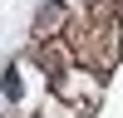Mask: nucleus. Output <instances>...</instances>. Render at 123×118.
<instances>
[{"label": "nucleus", "mask_w": 123, "mask_h": 118, "mask_svg": "<svg viewBox=\"0 0 123 118\" xmlns=\"http://www.w3.org/2000/svg\"><path fill=\"white\" fill-rule=\"evenodd\" d=\"M20 94H25V79H20V64H10L5 79H0V98L5 103H20Z\"/></svg>", "instance_id": "nucleus-2"}, {"label": "nucleus", "mask_w": 123, "mask_h": 118, "mask_svg": "<svg viewBox=\"0 0 123 118\" xmlns=\"http://www.w3.org/2000/svg\"><path fill=\"white\" fill-rule=\"evenodd\" d=\"M54 88H59L74 108H94V103H98V69H74V74H59Z\"/></svg>", "instance_id": "nucleus-1"}]
</instances>
